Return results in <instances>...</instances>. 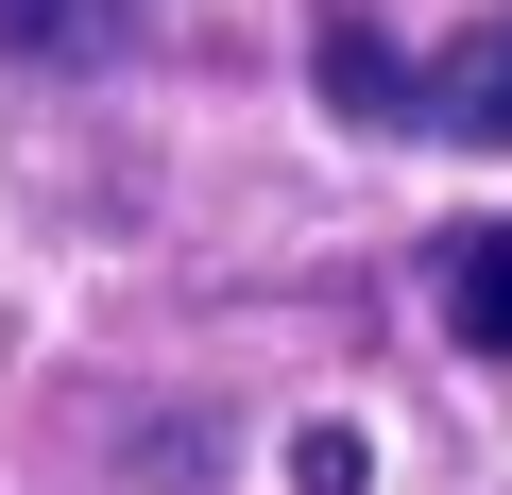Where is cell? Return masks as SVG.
Returning a JSON list of instances; mask_svg holds the SVG:
<instances>
[{
    "label": "cell",
    "mask_w": 512,
    "mask_h": 495,
    "mask_svg": "<svg viewBox=\"0 0 512 495\" xmlns=\"http://www.w3.org/2000/svg\"><path fill=\"white\" fill-rule=\"evenodd\" d=\"M0 52H120V0H0Z\"/></svg>",
    "instance_id": "3"
},
{
    "label": "cell",
    "mask_w": 512,
    "mask_h": 495,
    "mask_svg": "<svg viewBox=\"0 0 512 495\" xmlns=\"http://www.w3.org/2000/svg\"><path fill=\"white\" fill-rule=\"evenodd\" d=\"M427 308L461 359H512V222H444L427 239Z\"/></svg>",
    "instance_id": "2"
},
{
    "label": "cell",
    "mask_w": 512,
    "mask_h": 495,
    "mask_svg": "<svg viewBox=\"0 0 512 495\" xmlns=\"http://www.w3.org/2000/svg\"><path fill=\"white\" fill-rule=\"evenodd\" d=\"M325 103L376 120V137L512 154V18H478V35H444V52H393L376 18H325Z\"/></svg>",
    "instance_id": "1"
}]
</instances>
